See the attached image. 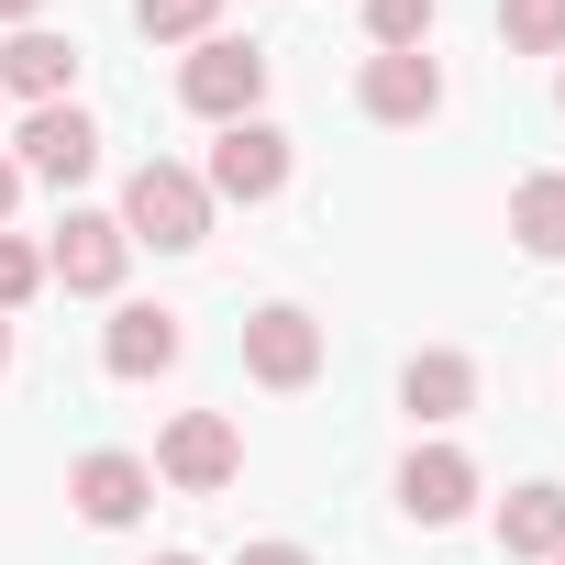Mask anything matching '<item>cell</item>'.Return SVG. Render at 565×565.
Masks as SVG:
<instances>
[{
	"instance_id": "obj_1",
	"label": "cell",
	"mask_w": 565,
	"mask_h": 565,
	"mask_svg": "<svg viewBox=\"0 0 565 565\" xmlns=\"http://www.w3.org/2000/svg\"><path fill=\"white\" fill-rule=\"evenodd\" d=\"M134 244H156V255H189L200 233H211V189H200V167H178V156H145L134 178H122V211H111Z\"/></svg>"
},
{
	"instance_id": "obj_2",
	"label": "cell",
	"mask_w": 565,
	"mask_h": 565,
	"mask_svg": "<svg viewBox=\"0 0 565 565\" xmlns=\"http://www.w3.org/2000/svg\"><path fill=\"white\" fill-rule=\"evenodd\" d=\"M178 100H189L200 122H255V100H266V56L233 45V34H200L189 67H178Z\"/></svg>"
},
{
	"instance_id": "obj_3",
	"label": "cell",
	"mask_w": 565,
	"mask_h": 565,
	"mask_svg": "<svg viewBox=\"0 0 565 565\" xmlns=\"http://www.w3.org/2000/svg\"><path fill=\"white\" fill-rule=\"evenodd\" d=\"M156 477L189 488V499L233 488V477H244V433H233V411H178V422L156 433Z\"/></svg>"
},
{
	"instance_id": "obj_4",
	"label": "cell",
	"mask_w": 565,
	"mask_h": 565,
	"mask_svg": "<svg viewBox=\"0 0 565 565\" xmlns=\"http://www.w3.org/2000/svg\"><path fill=\"white\" fill-rule=\"evenodd\" d=\"M322 322L300 311V300H266V311H244V377L255 388H311L322 377Z\"/></svg>"
},
{
	"instance_id": "obj_5",
	"label": "cell",
	"mask_w": 565,
	"mask_h": 565,
	"mask_svg": "<svg viewBox=\"0 0 565 565\" xmlns=\"http://www.w3.org/2000/svg\"><path fill=\"white\" fill-rule=\"evenodd\" d=\"M200 189H211V211H222V200H244V211L277 200V189H289V134H277V122H222Z\"/></svg>"
},
{
	"instance_id": "obj_6",
	"label": "cell",
	"mask_w": 565,
	"mask_h": 565,
	"mask_svg": "<svg viewBox=\"0 0 565 565\" xmlns=\"http://www.w3.org/2000/svg\"><path fill=\"white\" fill-rule=\"evenodd\" d=\"M122 266H134V233H122L111 211H67V222L45 233V277H67L78 300H111Z\"/></svg>"
},
{
	"instance_id": "obj_7",
	"label": "cell",
	"mask_w": 565,
	"mask_h": 565,
	"mask_svg": "<svg viewBox=\"0 0 565 565\" xmlns=\"http://www.w3.org/2000/svg\"><path fill=\"white\" fill-rule=\"evenodd\" d=\"M12 167H23V178H45V189H78V178L100 167V122H89L78 100H45V111H23Z\"/></svg>"
},
{
	"instance_id": "obj_8",
	"label": "cell",
	"mask_w": 565,
	"mask_h": 565,
	"mask_svg": "<svg viewBox=\"0 0 565 565\" xmlns=\"http://www.w3.org/2000/svg\"><path fill=\"white\" fill-rule=\"evenodd\" d=\"M67 499H78V521H89V532H134V521L156 510V466H145V455H122V444H100V455H78V466H67Z\"/></svg>"
},
{
	"instance_id": "obj_9",
	"label": "cell",
	"mask_w": 565,
	"mask_h": 565,
	"mask_svg": "<svg viewBox=\"0 0 565 565\" xmlns=\"http://www.w3.org/2000/svg\"><path fill=\"white\" fill-rule=\"evenodd\" d=\"M399 510H411L422 532L466 521V510H477V455H466V444H411V466H399Z\"/></svg>"
},
{
	"instance_id": "obj_10",
	"label": "cell",
	"mask_w": 565,
	"mask_h": 565,
	"mask_svg": "<svg viewBox=\"0 0 565 565\" xmlns=\"http://www.w3.org/2000/svg\"><path fill=\"white\" fill-rule=\"evenodd\" d=\"M355 100H366V122H433V111H444V67H433V45H411V56H366Z\"/></svg>"
},
{
	"instance_id": "obj_11",
	"label": "cell",
	"mask_w": 565,
	"mask_h": 565,
	"mask_svg": "<svg viewBox=\"0 0 565 565\" xmlns=\"http://www.w3.org/2000/svg\"><path fill=\"white\" fill-rule=\"evenodd\" d=\"M67 89H78V45H67L56 23H23L12 45H0V100H34V111H45V100H67Z\"/></svg>"
},
{
	"instance_id": "obj_12",
	"label": "cell",
	"mask_w": 565,
	"mask_h": 565,
	"mask_svg": "<svg viewBox=\"0 0 565 565\" xmlns=\"http://www.w3.org/2000/svg\"><path fill=\"white\" fill-rule=\"evenodd\" d=\"M178 355H189V333H178V311H156V300H122L111 333H100V366H111V377H167Z\"/></svg>"
},
{
	"instance_id": "obj_13",
	"label": "cell",
	"mask_w": 565,
	"mask_h": 565,
	"mask_svg": "<svg viewBox=\"0 0 565 565\" xmlns=\"http://www.w3.org/2000/svg\"><path fill=\"white\" fill-rule=\"evenodd\" d=\"M399 411H411V422H433V433H444V422H466V411H477V355L422 344V355L399 366Z\"/></svg>"
},
{
	"instance_id": "obj_14",
	"label": "cell",
	"mask_w": 565,
	"mask_h": 565,
	"mask_svg": "<svg viewBox=\"0 0 565 565\" xmlns=\"http://www.w3.org/2000/svg\"><path fill=\"white\" fill-rule=\"evenodd\" d=\"M499 554H510V565H554V554H565V488H554V477H532V488L499 499Z\"/></svg>"
},
{
	"instance_id": "obj_15",
	"label": "cell",
	"mask_w": 565,
	"mask_h": 565,
	"mask_svg": "<svg viewBox=\"0 0 565 565\" xmlns=\"http://www.w3.org/2000/svg\"><path fill=\"white\" fill-rule=\"evenodd\" d=\"M510 244L543 255V266H565V167H543V178L510 189Z\"/></svg>"
},
{
	"instance_id": "obj_16",
	"label": "cell",
	"mask_w": 565,
	"mask_h": 565,
	"mask_svg": "<svg viewBox=\"0 0 565 565\" xmlns=\"http://www.w3.org/2000/svg\"><path fill=\"white\" fill-rule=\"evenodd\" d=\"M499 45L510 56H565V0H499Z\"/></svg>"
},
{
	"instance_id": "obj_17",
	"label": "cell",
	"mask_w": 565,
	"mask_h": 565,
	"mask_svg": "<svg viewBox=\"0 0 565 565\" xmlns=\"http://www.w3.org/2000/svg\"><path fill=\"white\" fill-rule=\"evenodd\" d=\"M366 45H377V56L433 45V0H366Z\"/></svg>"
},
{
	"instance_id": "obj_18",
	"label": "cell",
	"mask_w": 565,
	"mask_h": 565,
	"mask_svg": "<svg viewBox=\"0 0 565 565\" xmlns=\"http://www.w3.org/2000/svg\"><path fill=\"white\" fill-rule=\"evenodd\" d=\"M134 23H145L156 45H200V34L222 23V0H134Z\"/></svg>"
},
{
	"instance_id": "obj_19",
	"label": "cell",
	"mask_w": 565,
	"mask_h": 565,
	"mask_svg": "<svg viewBox=\"0 0 565 565\" xmlns=\"http://www.w3.org/2000/svg\"><path fill=\"white\" fill-rule=\"evenodd\" d=\"M34 289H45V244L34 233H0V322H12Z\"/></svg>"
},
{
	"instance_id": "obj_20",
	"label": "cell",
	"mask_w": 565,
	"mask_h": 565,
	"mask_svg": "<svg viewBox=\"0 0 565 565\" xmlns=\"http://www.w3.org/2000/svg\"><path fill=\"white\" fill-rule=\"evenodd\" d=\"M233 565H311V543H244Z\"/></svg>"
},
{
	"instance_id": "obj_21",
	"label": "cell",
	"mask_w": 565,
	"mask_h": 565,
	"mask_svg": "<svg viewBox=\"0 0 565 565\" xmlns=\"http://www.w3.org/2000/svg\"><path fill=\"white\" fill-rule=\"evenodd\" d=\"M0 23H12V34H23V23H45V0H0Z\"/></svg>"
},
{
	"instance_id": "obj_22",
	"label": "cell",
	"mask_w": 565,
	"mask_h": 565,
	"mask_svg": "<svg viewBox=\"0 0 565 565\" xmlns=\"http://www.w3.org/2000/svg\"><path fill=\"white\" fill-rule=\"evenodd\" d=\"M12 200H23V167H12V156H0V222H12Z\"/></svg>"
},
{
	"instance_id": "obj_23",
	"label": "cell",
	"mask_w": 565,
	"mask_h": 565,
	"mask_svg": "<svg viewBox=\"0 0 565 565\" xmlns=\"http://www.w3.org/2000/svg\"><path fill=\"white\" fill-rule=\"evenodd\" d=\"M0 366H12V322H0Z\"/></svg>"
},
{
	"instance_id": "obj_24",
	"label": "cell",
	"mask_w": 565,
	"mask_h": 565,
	"mask_svg": "<svg viewBox=\"0 0 565 565\" xmlns=\"http://www.w3.org/2000/svg\"><path fill=\"white\" fill-rule=\"evenodd\" d=\"M156 565H200V554H156Z\"/></svg>"
},
{
	"instance_id": "obj_25",
	"label": "cell",
	"mask_w": 565,
	"mask_h": 565,
	"mask_svg": "<svg viewBox=\"0 0 565 565\" xmlns=\"http://www.w3.org/2000/svg\"><path fill=\"white\" fill-rule=\"evenodd\" d=\"M554 100H565V78H554Z\"/></svg>"
},
{
	"instance_id": "obj_26",
	"label": "cell",
	"mask_w": 565,
	"mask_h": 565,
	"mask_svg": "<svg viewBox=\"0 0 565 565\" xmlns=\"http://www.w3.org/2000/svg\"><path fill=\"white\" fill-rule=\"evenodd\" d=\"M554 565H565V554H554Z\"/></svg>"
}]
</instances>
